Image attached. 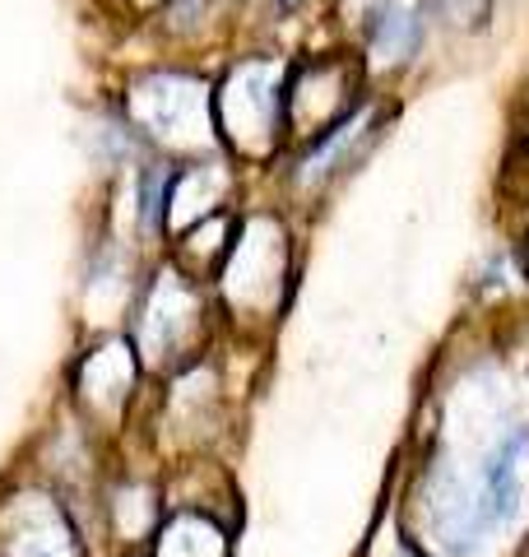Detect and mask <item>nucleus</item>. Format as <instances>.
<instances>
[{
	"label": "nucleus",
	"mask_w": 529,
	"mask_h": 557,
	"mask_svg": "<svg viewBox=\"0 0 529 557\" xmlns=\"http://www.w3.org/2000/svg\"><path fill=\"white\" fill-rule=\"evenodd\" d=\"M288 116V84L279 65H237L233 79L219 89V121L227 135H264L279 131V121Z\"/></svg>",
	"instance_id": "nucleus-1"
},
{
	"label": "nucleus",
	"mask_w": 529,
	"mask_h": 557,
	"mask_svg": "<svg viewBox=\"0 0 529 557\" xmlns=\"http://www.w3.org/2000/svg\"><path fill=\"white\" fill-rule=\"evenodd\" d=\"M131 108L139 112V121H145L158 139H190V145L214 139L209 94L200 89V84L182 79V75L145 79V84H139V94L131 98Z\"/></svg>",
	"instance_id": "nucleus-2"
},
{
	"label": "nucleus",
	"mask_w": 529,
	"mask_h": 557,
	"mask_svg": "<svg viewBox=\"0 0 529 557\" xmlns=\"http://www.w3.org/2000/svg\"><path fill=\"white\" fill-rule=\"evenodd\" d=\"M418 33H422L418 5H409V0H391V5L377 10V20H372V51L381 61H404L418 47Z\"/></svg>",
	"instance_id": "nucleus-3"
},
{
	"label": "nucleus",
	"mask_w": 529,
	"mask_h": 557,
	"mask_svg": "<svg viewBox=\"0 0 529 557\" xmlns=\"http://www.w3.org/2000/svg\"><path fill=\"white\" fill-rule=\"evenodd\" d=\"M455 5V14L469 24V20H483V10H488V0H451Z\"/></svg>",
	"instance_id": "nucleus-4"
}]
</instances>
